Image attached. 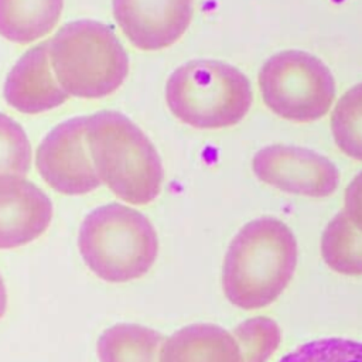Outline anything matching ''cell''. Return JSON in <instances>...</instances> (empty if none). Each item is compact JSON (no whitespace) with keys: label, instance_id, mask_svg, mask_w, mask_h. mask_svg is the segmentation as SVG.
<instances>
[{"label":"cell","instance_id":"6da1fadb","mask_svg":"<svg viewBox=\"0 0 362 362\" xmlns=\"http://www.w3.org/2000/svg\"><path fill=\"white\" fill-rule=\"evenodd\" d=\"M296 266L297 242L288 226L276 218L250 221L225 255L223 293L239 308H263L283 293Z\"/></svg>","mask_w":362,"mask_h":362},{"label":"cell","instance_id":"7a4b0ae2","mask_svg":"<svg viewBox=\"0 0 362 362\" xmlns=\"http://www.w3.org/2000/svg\"><path fill=\"white\" fill-rule=\"evenodd\" d=\"M85 140L100 182L115 195L134 205L157 198L163 184L160 156L130 119L112 110L88 116Z\"/></svg>","mask_w":362,"mask_h":362},{"label":"cell","instance_id":"3957f363","mask_svg":"<svg viewBox=\"0 0 362 362\" xmlns=\"http://www.w3.org/2000/svg\"><path fill=\"white\" fill-rule=\"evenodd\" d=\"M78 247L93 274L109 283H124L150 270L158 253V239L141 212L107 204L85 216L78 232Z\"/></svg>","mask_w":362,"mask_h":362},{"label":"cell","instance_id":"277c9868","mask_svg":"<svg viewBox=\"0 0 362 362\" xmlns=\"http://www.w3.org/2000/svg\"><path fill=\"white\" fill-rule=\"evenodd\" d=\"M51 68L59 86L72 96L98 99L113 93L129 74V58L103 23L65 24L48 41Z\"/></svg>","mask_w":362,"mask_h":362},{"label":"cell","instance_id":"5b68a950","mask_svg":"<svg viewBox=\"0 0 362 362\" xmlns=\"http://www.w3.org/2000/svg\"><path fill=\"white\" fill-rule=\"evenodd\" d=\"M170 110L197 129H221L239 123L252 105L249 79L235 66L195 59L178 66L165 85Z\"/></svg>","mask_w":362,"mask_h":362},{"label":"cell","instance_id":"8992f818","mask_svg":"<svg viewBox=\"0 0 362 362\" xmlns=\"http://www.w3.org/2000/svg\"><path fill=\"white\" fill-rule=\"evenodd\" d=\"M259 88L272 112L298 123L322 117L335 98L334 76L327 65L297 49L270 57L259 72Z\"/></svg>","mask_w":362,"mask_h":362},{"label":"cell","instance_id":"52a82bcc","mask_svg":"<svg viewBox=\"0 0 362 362\" xmlns=\"http://www.w3.org/2000/svg\"><path fill=\"white\" fill-rule=\"evenodd\" d=\"M86 117H72L55 126L40 143L35 165L42 180L64 195H83L102 182L88 154Z\"/></svg>","mask_w":362,"mask_h":362},{"label":"cell","instance_id":"ba28073f","mask_svg":"<svg viewBox=\"0 0 362 362\" xmlns=\"http://www.w3.org/2000/svg\"><path fill=\"white\" fill-rule=\"evenodd\" d=\"M252 168L256 177L281 191L322 198L339 184L337 167L324 156L308 148L273 144L259 150Z\"/></svg>","mask_w":362,"mask_h":362},{"label":"cell","instance_id":"9c48e42d","mask_svg":"<svg viewBox=\"0 0 362 362\" xmlns=\"http://www.w3.org/2000/svg\"><path fill=\"white\" fill-rule=\"evenodd\" d=\"M194 0H113V16L139 49L156 51L178 41L189 25Z\"/></svg>","mask_w":362,"mask_h":362},{"label":"cell","instance_id":"30bf717a","mask_svg":"<svg viewBox=\"0 0 362 362\" xmlns=\"http://www.w3.org/2000/svg\"><path fill=\"white\" fill-rule=\"evenodd\" d=\"M51 219L52 202L41 188L24 177L0 174V249L35 240Z\"/></svg>","mask_w":362,"mask_h":362},{"label":"cell","instance_id":"8fae6325","mask_svg":"<svg viewBox=\"0 0 362 362\" xmlns=\"http://www.w3.org/2000/svg\"><path fill=\"white\" fill-rule=\"evenodd\" d=\"M68 96L52 75L48 41L30 48L11 68L4 83L6 102L28 115L51 110Z\"/></svg>","mask_w":362,"mask_h":362},{"label":"cell","instance_id":"7c38bea8","mask_svg":"<svg viewBox=\"0 0 362 362\" xmlns=\"http://www.w3.org/2000/svg\"><path fill=\"white\" fill-rule=\"evenodd\" d=\"M160 362H242L233 334L214 324H192L165 338Z\"/></svg>","mask_w":362,"mask_h":362},{"label":"cell","instance_id":"4fadbf2b","mask_svg":"<svg viewBox=\"0 0 362 362\" xmlns=\"http://www.w3.org/2000/svg\"><path fill=\"white\" fill-rule=\"evenodd\" d=\"M64 0H0V35L16 44H30L57 25Z\"/></svg>","mask_w":362,"mask_h":362},{"label":"cell","instance_id":"5bb4252c","mask_svg":"<svg viewBox=\"0 0 362 362\" xmlns=\"http://www.w3.org/2000/svg\"><path fill=\"white\" fill-rule=\"evenodd\" d=\"M164 337L137 324H116L102 332L96 351L100 362H160Z\"/></svg>","mask_w":362,"mask_h":362},{"label":"cell","instance_id":"9a60e30c","mask_svg":"<svg viewBox=\"0 0 362 362\" xmlns=\"http://www.w3.org/2000/svg\"><path fill=\"white\" fill-rule=\"evenodd\" d=\"M321 255L337 273L362 274V232L349 222L344 211H339L327 225L321 238Z\"/></svg>","mask_w":362,"mask_h":362},{"label":"cell","instance_id":"2e32d148","mask_svg":"<svg viewBox=\"0 0 362 362\" xmlns=\"http://www.w3.org/2000/svg\"><path fill=\"white\" fill-rule=\"evenodd\" d=\"M331 132L344 154L362 161V82L338 100L331 116Z\"/></svg>","mask_w":362,"mask_h":362},{"label":"cell","instance_id":"e0dca14e","mask_svg":"<svg viewBox=\"0 0 362 362\" xmlns=\"http://www.w3.org/2000/svg\"><path fill=\"white\" fill-rule=\"evenodd\" d=\"M233 337L239 345L242 362H266L280 344L277 324L264 317L250 318L239 324Z\"/></svg>","mask_w":362,"mask_h":362},{"label":"cell","instance_id":"ac0fdd59","mask_svg":"<svg viewBox=\"0 0 362 362\" xmlns=\"http://www.w3.org/2000/svg\"><path fill=\"white\" fill-rule=\"evenodd\" d=\"M31 144L23 127L0 113V174L24 177L31 167Z\"/></svg>","mask_w":362,"mask_h":362},{"label":"cell","instance_id":"d6986e66","mask_svg":"<svg viewBox=\"0 0 362 362\" xmlns=\"http://www.w3.org/2000/svg\"><path fill=\"white\" fill-rule=\"evenodd\" d=\"M279 362H362V342L324 338L300 345Z\"/></svg>","mask_w":362,"mask_h":362},{"label":"cell","instance_id":"ffe728a7","mask_svg":"<svg viewBox=\"0 0 362 362\" xmlns=\"http://www.w3.org/2000/svg\"><path fill=\"white\" fill-rule=\"evenodd\" d=\"M342 211L349 222L362 232V173L354 177L346 187Z\"/></svg>","mask_w":362,"mask_h":362},{"label":"cell","instance_id":"44dd1931","mask_svg":"<svg viewBox=\"0 0 362 362\" xmlns=\"http://www.w3.org/2000/svg\"><path fill=\"white\" fill-rule=\"evenodd\" d=\"M6 310H7V291H6L3 277L0 274V318L4 315Z\"/></svg>","mask_w":362,"mask_h":362}]
</instances>
